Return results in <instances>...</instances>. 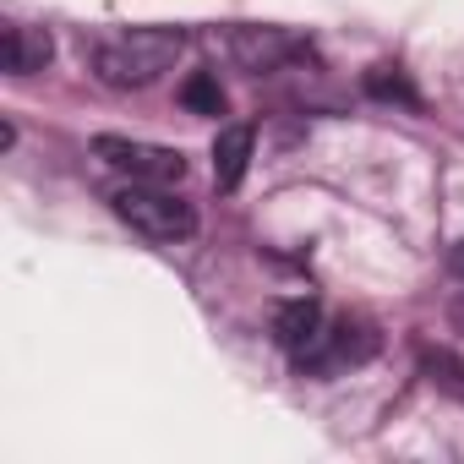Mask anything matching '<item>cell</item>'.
<instances>
[{
	"mask_svg": "<svg viewBox=\"0 0 464 464\" xmlns=\"http://www.w3.org/2000/svg\"><path fill=\"white\" fill-rule=\"evenodd\" d=\"M180 50H186L180 28H121L93 50V77L115 93H137V88H153Z\"/></svg>",
	"mask_w": 464,
	"mask_h": 464,
	"instance_id": "obj_1",
	"label": "cell"
},
{
	"mask_svg": "<svg viewBox=\"0 0 464 464\" xmlns=\"http://www.w3.org/2000/svg\"><path fill=\"white\" fill-rule=\"evenodd\" d=\"M110 208H115L121 224H131L142 241H159V246H175V241L197 236V208L186 197H175L169 186H159V180H126V186H115Z\"/></svg>",
	"mask_w": 464,
	"mask_h": 464,
	"instance_id": "obj_2",
	"label": "cell"
},
{
	"mask_svg": "<svg viewBox=\"0 0 464 464\" xmlns=\"http://www.w3.org/2000/svg\"><path fill=\"white\" fill-rule=\"evenodd\" d=\"M213 50H218L229 66H241V72L263 77V72H279V66H290L295 55H306V39H295L290 28H257V23H236V28L213 34Z\"/></svg>",
	"mask_w": 464,
	"mask_h": 464,
	"instance_id": "obj_3",
	"label": "cell"
},
{
	"mask_svg": "<svg viewBox=\"0 0 464 464\" xmlns=\"http://www.w3.org/2000/svg\"><path fill=\"white\" fill-rule=\"evenodd\" d=\"M93 153L110 169H121L126 180H159V186H180L186 180V153L180 148L131 142V137H93Z\"/></svg>",
	"mask_w": 464,
	"mask_h": 464,
	"instance_id": "obj_4",
	"label": "cell"
},
{
	"mask_svg": "<svg viewBox=\"0 0 464 464\" xmlns=\"http://www.w3.org/2000/svg\"><path fill=\"white\" fill-rule=\"evenodd\" d=\"M372 355H377V334H372V323H350V317H339V323H323V334L295 355V366L312 372V377H323V372H339V366H361V361H372Z\"/></svg>",
	"mask_w": 464,
	"mask_h": 464,
	"instance_id": "obj_5",
	"label": "cell"
},
{
	"mask_svg": "<svg viewBox=\"0 0 464 464\" xmlns=\"http://www.w3.org/2000/svg\"><path fill=\"white\" fill-rule=\"evenodd\" d=\"M55 55V39L44 28H28V23H6V34H0V61H6L12 77H34L44 72Z\"/></svg>",
	"mask_w": 464,
	"mask_h": 464,
	"instance_id": "obj_6",
	"label": "cell"
},
{
	"mask_svg": "<svg viewBox=\"0 0 464 464\" xmlns=\"http://www.w3.org/2000/svg\"><path fill=\"white\" fill-rule=\"evenodd\" d=\"M252 142H257L252 126H224V131L213 137V186H218V191H236V186L246 180Z\"/></svg>",
	"mask_w": 464,
	"mask_h": 464,
	"instance_id": "obj_7",
	"label": "cell"
},
{
	"mask_svg": "<svg viewBox=\"0 0 464 464\" xmlns=\"http://www.w3.org/2000/svg\"><path fill=\"white\" fill-rule=\"evenodd\" d=\"M323 323H328V317H323L317 301H285V306L274 312V339H279V344L290 350V361H295V355L323 334Z\"/></svg>",
	"mask_w": 464,
	"mask_h": 464,
	"instance_id": "obj_8",
	"label": "cell"
},
{
	"mask_svg": "<svg viewBox=\"0 0 464 464\" xmlns=\"http://www.w3.org/2000/svg\"><path fill=\"white\" fill-rule=\"evenodd\" d=\"M180 104H186L191 115H224V88H218V77H213V72H191L186 88H180Z\"/></svg>",
	"mask_w": 464,
	"mask_h": 464,
	"instance_id": "obj_9",
	"label": "cell"
},
{
	"mask_svg": "<svg viewBox=\"0 0 464 464\" xmlns=\"http://www.w3.org/2000/svg\"><path fill=\"white\" fill-rule=\"evenodd\" d=\"M420 361H426V372H431V382H437L442 393L464 399V361H459V355H448V350H420Z\"/></svg>",
	"mask_w": 464,
	"mask_h": 464,
	"instance_id": "obj_10",
	"label": "cell"
},
{
	"mask_svg": "<svg viewBox=\"0 0 464 464\" xmlns=\"http://www.w3.org/2000/svg\"><path fill=\"white\" fill-rule=\"evenodd\" d=\"M366 88H372L377 99H399V104H410V110L420 104V99H415V88L404 82V72H399V66H377V72L366 77Z\"/></svg>",
	"mask_w": 464,
	"mask_h": 464,
	"instance_id": "obj_11",
	"label": "cell"
},
{
	"mask_svg": "<svg viewBox=\"0 0 464 464\" xmlns=\"http://www.w3.org/2000/svg\"><path fill=\"white\" fill-rule=\"evenodd\" d=\"M448 317H453V328H459V334H464V295H459V301H453V306H448Z\"/></svg>",
	"mask_w": 464,
	"mask_h": 464,
	"instance_id": "obj_12",
	"label": "cell"
},
{
	"mask_svg": "<svg viewBox=\"0 0 464 464\" xmlns=\"http://www.w3.org/2000/svg\"><path fill=\"white\" fill-rule=\"evenodd\" d=\"M453 274H459V279H464V241H459V246H453Z\"/></svg>",
	"mask_w": 464,
	"mask_h": 464,
	"instance_id": "obj_13",
	"label": "cell"
}]
</instances>
